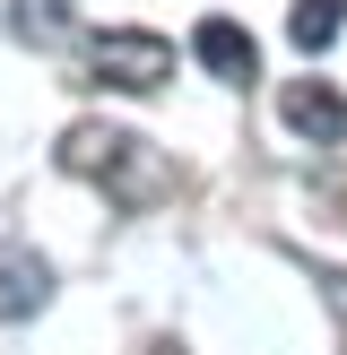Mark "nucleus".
Masks as SVG:
<instances>
[{"mask_svg": "<svg viewBox=\"0 0 347 355\" xmlns=\"http://www.w3.org/2000/svg\"><path fill=\"white\" fill-rule=\"evenodd\" d=\"M278 113H287V130L312 139V148H347V96L330 78H287L278 87Z\"/></svg>", "mask_w": 347, "mask_h": 355, "instance_id": "obj_3", "label": "nucleus"}, {"mask_svg": "<svg viewBox=\"0 0 347 355\" xmlns=\"http://www.w3.org/2000/svg\"><path fill=\"white\" fill-rule=\"evenodd\" d=\"M191 61H200L208 78H226V87L260 78V44L235 26V17H200V35H191Z\"/></svg>", "mask_w": 347, "mask_h": 355, "instance_id": "obj_5", "label": "nucleus"}, {"mask_svg": "<svg viewBox=\"0 0 347 355\" xmlns=\"http://www.w3.org/2000/svg\"><path fill=\"white\" fill-rule=\"evenodd\" d=\"M339 26H347V0H295V9H287V44L295 52H330Z\"/></svg>", "mask_w": 347, "mask_h": 355, "instance_id": "obj_6", "label": "nucleus"}, {"mask_svg": "<svg viewBox=\"0 0 347 355\" xmlns=\"http://www.w3.org/2000/svg\"><path fill=\"white\" fill-rule=\"evenodd\" d=\"M52 304V260L35 243H0V321H35Z\"/></svg>", "mask_w": 347, "mask_h": 355, "instance_id": "obj_4", "label": "nucleus"}, {"mask_svg": "<svg viewBox=\"0 0 347 355\" xmlns=\"http://www.w3.org/2000/svg\"><path fill=\"white\" fill-rule=\"evenodd\" d=\"M9 26H17V44H69V0H17L9 9Z\"/></svg>", "mask_w": 347, "mask_h": 355, "instance_id": "obj_7", "label": "nucleus"}, {"mask_svg": "<svg viewBox=\"0 0 347 355\" xmlns=\"http://www.w3.org/2000/svg\"><path fill=\"white\" fill-rule=\"evenodd\" d=\"M87 78L113 87V96H156V87L174 78V44L148 26H104L96 44H87Z\"/></svg>", "mask_w": 347, "mask_h": 355, "instance_id": "obj_2", "label": "nucleus"}, {"mask_svg": "<svg viewBox=\"0 0 347 355\" xmlns=\"http://www.w3.org/2000/svg\"><path fill=\"white\" fill-rule=\"evenodd\" d=\"M52 156H61V173H78V182H104L113 208H148V200L174 191V165L139 130H113V121H69Z\"/></svg>", "mask_w": 347, "mask_h": 355, "instance_id": "obj_1", "label": "nucleus"}, {"mask_svg": "<svg viewBox=\"0 0 347 355\" xmlns=\"http://www.w3.org/2000/svg\"><path fill=\"white\" fill-rule=\"evenodd\" d=\"M148 355H183V347H174V338H156V347H148Z\"/></svg>", "mask_w": 347, "mask_h": 355, "instance_id": "obj_8", "label": "nucleus"}]
</instances>
